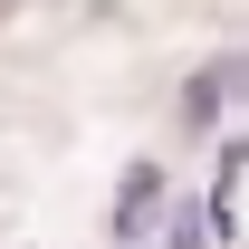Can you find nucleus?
I'll list each match as a JSON object with an SVG mask.
<instances>
[{
  "label": "nucleus",
  "mask_w": 249,
  "mask_h": 249,
  "mask_svg": "<svg viewBox=\"0 0 249 249\" xmlns=\"http://www.w3.org/2000/svg\"><path fill=\"white\" fill-rule=\"evenodd\" d=\"M115 230H124V249H144L163 230V173L154 163H134V173H124V192H115Z\"/></svg>",
  "instance_id": "obj_1"
}]
</instances>
